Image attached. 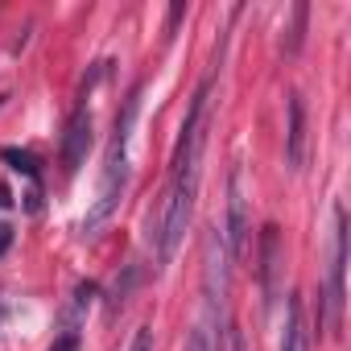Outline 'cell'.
<instances>
[{"instance_id":"obj_1","label":"cell","mask_w":351,"mask_h":351,"mask_svg":"<svg viewBox=\"0 0 351 351\" xmlns=\"http://www.w3.org/2000/svg\"><path fill=\"white\" fill-rule=\"evenodd\" d=\"M207 95H211V83H203V87L195 91V104H191V112H186V124H182L178 149H173L169 191H165V199H161V207H157V256H161V261H169L173 252H178V244H182V236H186V223H191V211H195Z\"/></svg>"},{"instance_id":"obj_2","label":"cell","mask_w":351,"mask_h":351,"mask_svg":"<svg viewBox=\"0 0 351 351\" xmlns=\"http://www.w3.org/2000/svg\"><path fill=\"white\" fill-rule=\"evenodd\" d=\"M136 108H141V91L128 95L124 116L112 128V141H108V153H104V173H99V191H95V203H91V211L83 219V236H95L116 215V207H120V199L128 191V136H132Z\"/></svg>"},{"instance_id":"obj_3","label":"cell","mask_w":351,"mask_h":351,"mask_svg":"<svg viewBox=\"0 0 351 351\" xmlns=\"http://www.w3.org/2000/svg\"><path fill=\"white\" fill-rule=\"evenodd\" d=\"M343 273H347V215L343 207H335V256H330V281H326V326L330 330L343 326V298H347Z\"/></svg>"},{"instance_id":"obj_4","label":"cell","mask_w":351,"mask_h":351,"mask_svg":"<svg viewBox=\"0 0 351 351\" xmlns=\"http://www.w3.org/2000/svg\"><path fill=\"white\" fill-rule=\"evenodd\" d=\"M87 149H91V108H87V99H79V108L71 112L66 132H62V173H66V178L79 173Z\"/></svg>"},{"instance_id":"obj_5","label":"cell","mask_w":351,"mask_h":351,"mask_svg":"<svg viewBox=\"0 0 351 351\" xmlns=\"http://www.w3.org/2000/svg\"><path fill=\"white\" fill-rule=\"evenodd\" d=\"M223 244H228V256L232 261H240L244 256V244H248V199H244L240 169L228 178V228H223Z\"/></svg>"},{"instance_id":"obj_6","label":"cell","mask_w":351,"mask_h":351,"mask_svg":"<svg viewBox=\"0 0 351 351\" xmlns=\"http://www.w3.org/2000/svg\"><path fill=\"white\" fill-rule=\"evenodd\" d=\"M261 281H265V298L273 302L277 293H281V285H277V273H281V236H277V228H265V236H261Z\"/></svg>"},{"instance_id":"obj_7","label":"cell","mask_w":351,"mask_h":351,"mask_svg":"<svg viewBox=\"0 0 351 351\" xmlns=\"http://www.w3.org/2000/svg\"><path fill=\"white\" fill-rule=\"evenodd\" d=\"M281 351H310V330H306V314H302V298H298V293H289V302H285Z\"/></svg>"},{"instance_id":"obj_8","label":"cell","mask_w":351,"mask_h":351,"mask_svg":"<svg viewBox=\"0 0 351 351\" xmlns=\"http://www.w3.org/2000/svg\"><path fill=\"white\" fill-rule=\"evenodd\" d=\"M306 157V112H302V95H289V132H285V161L298 169Z\"/></svg>"},{"instance_id":"obj_9","label":"cell","mask_w":351,"mask_h":351,"mask_svg":"<svg viewBox=\"0 0 351 351\" xmlns=\"http://www.w3.org/2000/svg\"><path fill=\"white\" fill-rule=\"evenodd\" d=\"M0 157H5L9 161V169H17V173H25V178H42V165H38V157L29 153V149H5V153H0Z\"/></svg>"},{"instance_id":"obj_10","label":"cell","mask_w":351,"mask_h":351,"mask_svg":"<svg viewBox=\"0 0 351 351\" xmlns=\"http://www.w3.org/2000/svg\"><path fill=\"white\" fill-rule=\"evenodd\" d=\"M306 17H310V9H306V5H293V25H289L285 54H298V50H302V29H306Z\"/></svg>"},{"instance_id":"obj_11","label":"cell","mask_w":351,"mask_h":351,"mask_svg":"<svg viewBox=\"0 0 351 351\" xmlns=\"http://www.w3.org/2000/svg\"><path fill=\"white\" fill-rule=\"evenodd\" d=\"M186 351H215L211 330H207V326H195V330H191V339H186Z\"/></svg>"},{"instance_id":"obj_12","label":"cell","mask_w":351,"mask_h":351,"mask_svg":"<svg viewBox=\"0 0 351 351\" xmlns=\"http://www.w3.org/2000/svg\"><path fill=\"white\" fill-rule=\"evenodd\" d=\"M128 351H153V326H136L132 335V347Z\"/></svg>"},{"instance_id":"obj_13","label":"cell","mask_w":351,"mask_h":351,"mask_svg":"<svg viewBox=\"0 0 351 351\" xmlns=\"http://www.w3.org/2000/svg\"><path fill=\"white\" fill-rule=\"evenodd\" d=\"M50 351H79V330H66V326H62V335L54 339Z\"/></svg>"},{"instance_id":"obj_14","label":"cell","mask_w":351,"mask_h":351,"mask_svg":"<svg viewBox=\"0 0 351 351\" xmlns=\"http://www.w3.org/2000/svg\"><path fill=\"white\" fill-rule=\"evenodd\" d=\"M9 244H13V228H9V223H0V256L9 252Z\"/></svg>"},{"instance_id":"obj_15","label":"cell","mask_w":351,"mask_h":351,"mask_svg":"<svg viewBox=\"0 0 351 351\" xmlns=\"http://www.w3.org/2000/svg\"><path fill=\"white\" fill-rule=\"evenodd\" d=\"M0 207H13V195H9V186L0 182Z\"/></svg>"},{"instance_id":"obj_16","label":"cell","mask_w":351,"mask_h":351,"mask_svg":"<svg viewBox=\"0 0 351 351\" xmlns=\"http://www.w3.org/2000/svg\"><path fill=\"white\" fill-rule=\"evenodd\" d=\"M232 351H244V335L240 330H232Z\"/></svg>"}]
</instances>
